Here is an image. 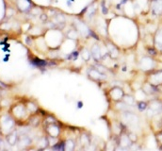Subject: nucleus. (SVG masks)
Masks as SVG:
<instances>
[{
	"instance_id": "f257e3e1",
	"label": "nucleus",
	"mask_w": 162,
	"mask_h": 151,
	"mask_svg": "<svg viewBox=\"0 0 162 151\" xmlns=\"http://www.w3.org/2000/svg\"><path fill=\"white\" fill-rule=\"evenodd\" d=\"M146 81L152 85L159 87L162 85V69H154L147 72Z\"/></svg>"
},
{
	"instance_id": "f03ea898",
	"label": "nucleus",
	"mask_w": 162,
	"mask_h": 151,
	"mask_svg": "<svg viewBox=\"0 0 162 151\" xmlns=\"http://www.w3.org/2000/svg\"><path fill=\"white\" fill-rule=\"evenodd\" d=\"M148 115L150 116H158L162 113V100L153 99L148 102Z\"/></svg>"
},
{
	"instance_id": "7ed1b4c3",
	"label": "nucleus",
	"mask_w": 162,
	"mask_h": 151,
	"mask_svg": "<svg viewBox=\"0 0 162 151\" xmlns=\"http://www.w3.org/2000/svg\"><path fill=\"white\" fill-rule=\"evenodd\" d=\"M139 66L145 72H149L151 70L155 69L156 61L151 56H145V57H142L141 60H139Z\"/></svg>"
},
{
	"instance_id": "20e7f679",
	"label": "nucleus",
	"mask_w": 162,
	"mask_h": 151,
	"mask_svg": "<svg viewBox=\"0 0 162 151\" xmlns=\"http://www.w3.org/2000/svg\"><path fill=\"white\" fill-rule=\"evenodd\" d=\"M141 90L144 92L146 96H155L156 94H159V88L155 85H152L148 81H145L141 85Z\"/></svg>"
},
{
	"instance_id": "39448f33",
	"label": "nucleus",
	"mask_w": 162,
	"mask_h": 151,
	"mask_svg": "<svg viewBox=\"0 0 162 151\" xmlns=\"http://www.w3.org/2000/svg\"><path fill=\"white\" fill-rule=\"evenodd\" d=\"M154 46L158 50L162 51V27L159 26L158 30L154 34Z\"/></svg>"
},
{
	"instance_id": "423d86ee",
	"label": "nucleus",
	"mask_w": 162,
	"mask_h": 151,
	"mask_svg": "<svg viewBox=\"0 0 162 151\" xmlns=\"http://www.w3.org/2000/svg\"><path fill=\"white\" fill-rule=\"evenodd\" d=\"M110 98L114 100V101H121L122 100V97L125 96V92L122 89L119 87H113L109 92Z\"/></svg>"
},
{
	"instance_id": "0eeeda50",
	"label": "nucleus",
	"mask_w": 162,
	"mask_h": 151,
	"mask_svg": "<svg viewBox=\"0 0 162 151\" xmlns=\"http://www.w3.org/2000/svg\"><path fill=\"white\" fill-rule=\"evenodd\" d=\"M88 75L89 77L94 81H100V80H104V74L103 73H100L98 71V69H94V68H91L90 70L88 71Z\"/></svg>"
},
{
	"instance_id": "6e6552de",
	"label": "nucleus",
	"mask_w": 162,
	"mask_h": 151,
	"mask_svg": "<svg viewBox=\"0 0 162 151\" xmlns=\"http://www.w3.org/2000/svg\"><path fill=\"white\" fill-rule=\"evenodd\" d=\"M132 141L128 137V134L126 133H122L120 134L119 139H118V144H120L122 147H129L132 145Z\"/></svg>"
},
{
	"instance_id": "1a4fd4ad",
	"label": "nucleus",
	"mask_w": 162,
	"mask_h": 151,
	"mask_svg": "<svg viewBox=\"0 0 162 151\" xmlns=\"http://www.w3.org/2000/svg\"><path fill=\"white\" fill-rule=\"evenodd\" d=\"M91 53H92V56L93 57V59L96 61H100V60L103 58V54L101 53V48H100L98 44H94V46L92 47Z\"/></svg>"
},
{
	"instance_id": "9d476101",
	"label": "nucleus",
	"mask_w": 162,
	"mask_h": 151,
	"mask_svg": "<svg viewBox=\"0 0 162 151\" xmlns=\"http://www.w3.org/2000/svg\"><path fill=\"white\" fill-rule=\"evenodd\" d=\"M108 52H109V55L111 58L113 59H116L117 57L119 56V51L118 49H117V47L114 46V44L112 43H108Z\"/></svg>"
},
{
	"instance_id": "9b49d317",
	"label": "nucleus",
	"mask_w": 162,
	"mask_h": 151,
	"mask_svg": "<svg viewBox=\"0 0 162 151\" xmlns=\"http://www.w3.org/2000/svg\"><path fill=\"white\" fill-rule=\"evenodd\" d=\"M122 101L128 106H133L135 104V97L130 96V94H125L124 97H122Z\"/></svg>"
},
{
	"instance_id": "f8f14e48",
	"label": "nucleus",
	"mask_w": 162,
	"mask_h": 151,
	"mask_svg": "<svg viewBox=\"0 0 162 151\" xmlns=\"http://www.w3.org/2000/svg\"><path fill=\"white\" fill-rule=\"evenodd\" d=\"M91 55H92L91 51H89V50L86 49V48H84L81 51V58L84 60H86V61H88L89 60H90Z\"/></svg>"
},
{
	"instance_id": "ddd939ff",
	"label": "nucleus",
	"mask_w": 162,
	"mask_h": 151,
	"mask_svg": "<svg viewBox=\"0 0 162 151\" xmlns=\"http://www.w3.org/2000/svg\"><path fill=\"white\" fill-rule=\"evenodd\" d=\"M137 106H138V109L141 110V111H143L145 110L148 109V102H145V101H139L137 102Z\"/></svg>"
},
{
	"instance_id": "4468645a",
	"label": "nucleus",
	"mask_w": 162,
	"mask_h": 151,
	"mask_svg": "<svg viewBox=\"0 0 162 151\" xmlns=\"http://www.w3.org/2000/svg\"><path fill=\"white\" fill-rule=\"evenodd\" d=\"M64 148L65 149H70V150H73L75 148V142L73 141V140H69V141H67L65 144H64Z\"/></svg>"
},
{
	"instance_id": "2eb2a0df",
	"label": "nucleus",
	"mask_w": 162,
	"mask_h": 151,
	"mask_svg": "<svg viewBox=\"0 0 162 151\" xmlns=\"http://www.w3.org/2000/svg\"><path fill=\"white\" fill-rule=\"evenodd\" d=\"M128 137H129V139L132 141V143L134 142H137V140H138V137L135 133H133V132H128Z\"/></svg>"
},
{
	"instance_id": "dca6fc26",
	"label": "nucleus",
	"mask_w": 162,
	"mask_h": 151,
	"mask_svg": "<svg viewBox=\"0 0 162 151\" xmlns=\"http://www.w3.org/2000/svg\"><path fill=\"white\" fill-rule=\"evenodd\" d=\"M161 53H162V51H161Z\"/></svg>"
}]
</instances>
